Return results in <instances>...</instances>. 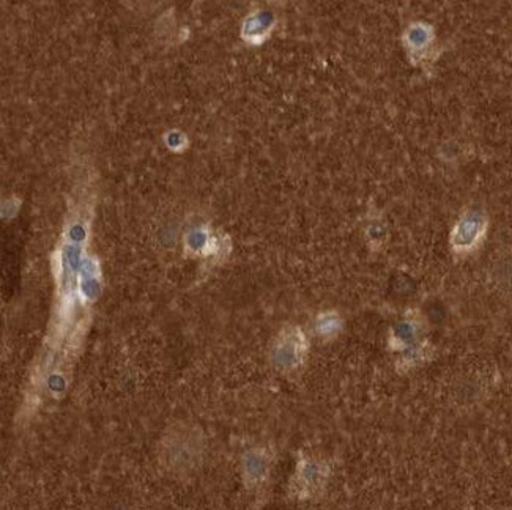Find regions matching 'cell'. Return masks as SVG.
<instances>
[{"mask_svg": "<svg viewBox=\"0 0 512 510\" xmlns=\"http://www.w3.org/2000/svg\"><path fill=\"white\" fill-rule=\"evenodd\" d=\"M487 222L483 216L470 211L462 216L461 221L457 222L451 235L454 251L470 252L481 243L486 233Z\"/></svg>", "mask_w": 512, "mask_h": 510, "instance_id": "obj_1", "label": "cell"}, {"mask_svg": "<svg viewBox=\"0 0 512 510\" xmlns=\"http://www.w3.org/2000/svg\"><path fill=\"white\" fill-rule=\"evenodd\" d=\"M434 41V32L431 27L423 23H416L407 30L405 34V46L410 49L412 56L416 59H423L427 49L431 48Z\"/></svg>", "mask_w": 512, "mask_h": 510, "instance_id": "obj_2", "label": "cell"}]
</instances>
